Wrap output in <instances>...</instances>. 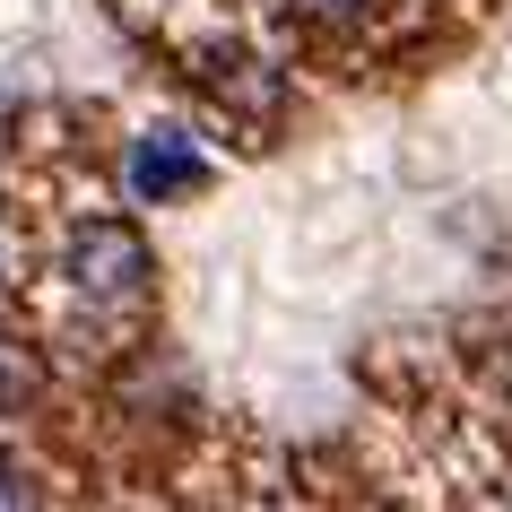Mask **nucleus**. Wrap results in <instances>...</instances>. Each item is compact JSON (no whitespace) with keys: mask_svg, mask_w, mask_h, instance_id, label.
<instances>
[{"mask_svg":"<svg viewBox=\"0 0 512 512\" xmlns=\"http://www.w3.org/2000/svg\"><path fill=\"white\" fill-rule=\"evenodd\" d=\"M70 287H79L87 304H131L139 287H148V243L131 235V226H87L79 243H70Z\"/></svg>","mask_w":512,"mask_h":512,"instance_id":"obj_1","label":"nucleus"},{"mask_svg":"<svg viewBox=\"0 0 512 512\" xmlns=\"http://www.w3.org/2000/svg\"><path fill=\"white\" fill-rule=\"evenodd\" d=\"M209 183V165H200V148H191L183 131H148L131 148V191L139 200H183V191Z\"/></svg>","mask_w":512,"mask_h":512,"instance_id":"obj_2","label":"nucleus"},{"mask_svg":"<svg viewBox=\"0 0 512 512\" xmlns=\"http://www.w3.org/2000/svg\"><path fill=\"white\" fill-rule=\"evenodd\" d=\"M27 391H35V356H27V339H9V330H0V417L27 400Z\"/></svg>","mask_w":512,"mask_h":512,"instance_id":"obj_3","label":"nucleus"},{"mask_svg":"<svg viewBox=\"0 0 512 512\" xmlns=\"http://www.w3.org/2000/svg\"><path fill=\"white\" fill-rule=\"evenodd\" d=\"M0 512H35V486H27V469H9V460H0Z\"/></svg>","mask_w":512,"mask_h":512,"instance_id":"obj_4","label":"nucleus"},{"mask_svg":"<svg viewBox=\"0 0 512 512\" xmlns=\"http://www.w3.org/2000/svg\"><path fill=\"white\" fill-rule=\"evenodd\" d=\"M304 18H356V9H365V0H296Z\"/></svg>","mask_w":512,"mask_h":512,"instance_id":"obj_5","label":"nucleus"}]
</instances>
